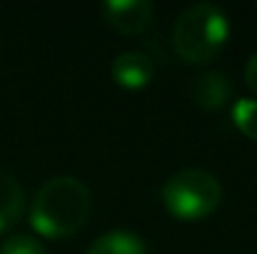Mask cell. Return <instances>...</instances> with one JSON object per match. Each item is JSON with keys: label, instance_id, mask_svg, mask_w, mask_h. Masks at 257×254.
Listing matches in <instances>:
<instances>
[{"label": "cell", "instance_id": "3", "mask_svg": "<svg viewBox=\"0 0 257 254\" xmlns=\"http://www.w3.org/2000/svg\"><path fill=\"white\" fill-rule=\"evenodd\" d=\"M222 199V187L205 169H180L163 187V204L180 222H200L210 217Z\"/></svg>", "mask_w": 257, "mask_h": 254}, {"label": "cell", "instance_id": "2", "mask_svg": "<svg viewBox=\"0 0 257 254\" xmlns=\"http://www.w3.org/2000/svg\"><path fill=\"white\" fill-rule=\"evenodd\" d=\"M230 38V18L212 3H195L180 13L172 28V48L185 63H210Z\"/></svg>", "mask_w": 257, "mask_h": 254}, {"label": "cell", "instance_id": "6", "mask_svg": "<svg viewBox=\"0 0 257 254\" xmlns=\"http://www.w3.org/2000/svg\"><path fill=\"white\" fill-rule=\"evenodd\" d=\"M230 92H232V85L227 80V75L217 70L200 75L192 85V97L202 110H220L230 100Z\"/></svg>", "mask_w": 257, "mask_h": 254}, {"label": "cell", "instance_id": "7", "mask_svg": "<svg viewBox=\"0 0 257 254\" xmlns=\"http://www.w3.org/2000/svg\"><path fill=\"white\" fill-rule=\"evenodd\" d=\"M23 207H25V197L18 179L5 169H0V234L13 229L20 222Z\"/></svg>", "mask_w": 257, "mask_h": 254}, {"label": "cell", "instance_id": "1", "mask_svg": "<svg viewBox=\"0 0 257 254\" xmlns=\"http://www.w3.org/2000/svg\"><path fill=\"white\" fill-rule=\"evenodd\" d=\"M90 209V189L78 177H53L33 197L30 224L48 239H63L85 227Z\"/></svg>", "mask_w": 257, "mask_h": 254}, {"label": "cell", "instance_id": "5", "mask_svg": "<svg viewBox=\"0 0 257 254\" xmlns=\"http://www.w3.org/2000/svg\"><path fill=\"white\" fill-rule=\"evenodd\" d=\"M112 80L125 87V90H143L148 87L153 75H155V65L145 53L138 50H125L112 60Z\"/></svg>", "mask_w": 257, "mask_h": 254}, {"label": "cell", "instance_id": "9", "mask_svg": "<svg viewBox=\"0 0 257 254\" xmlns=\"http://www.w3.org/2000/svg\"><path fill=\"white\" fill-rule=\"evenodd\" d=\"M232 122L237 130L257 142V100L252 97H240L232 107Z\"/></svg>", "mask_w": 257, "mask_h": 254}, {"label": "cell", "instance_id": "11", "mask_svg": "<svg viewBox=\"0 0 257 254\" xmlns=\"http://www.w3.org/2000/svg\"><path fill=\"white\" fill-rule=\"evenodd\" d=\"M245 83H247V87L257 95V53L250 55V60H247V65H245Z\"/></svg>", "mask_w": 257, "mask_h": 254}, {"label": "cell", "instance_id": "4", "mask_svg": "<svg viewBox=\"0 0 257 254\" xmlns=\"http://www.w3.org/2000/svg\"><path fill=\"white\" fill-rule=\"evenodd\" d=\"M102 18L122 35H138L155 20V8L148 0H107L102 3Z\"/></svg>", "mask_w": 257, "mask_h": 254}, {"label": "cell", "instance_id": "8", "mask_svg": "<svg viewBox=\"0 0 257 254\" xmlns=\"http://www.w3.org/2000/svg\"><path fill=\"white\" fill-rule=\"evenodd\" d=\"M87 254H148V247L140 234L127 232V229H112L97 237Z\"/></svg>", "mask_w": 257, "mask_h": 254}, {"label": "cell", "instance_id": "10", "mask_svg": "<svg viewBox=\"0 0 257 254\" xmlns=\"http://www.w3.org/2000/svg\"><path fill=\"white\" fill-rule=\"evenodd\" d=\"M0 254H45V247L30 234H13L0 244Z\"/></svg>", "mask_w": 257, "mask_h": 254}]
</instances>
